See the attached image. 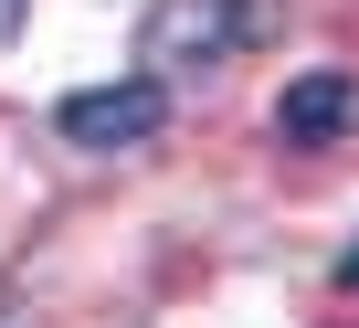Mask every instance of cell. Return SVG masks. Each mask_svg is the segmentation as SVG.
<instances>
[{"mask_svg":"<svg viewBox=\"0 0 359 328\" xmlns=\"http://www.w3.org/2000/svg\"><path fill=\"white\" fill-rule=\"evenodd\" d=\"M158 127H169V85H158V74L64 96V138H74V148H148Z\"/></svg>","mask_w":359,"mask_h":328,"instance_id":"6da1fadb","label":"cell"},{"mask_svg":"<svg viewBox=\"0 0 359 328\" xmlns=\"http://www.w3.org/2000/svg\"><path fill=\"white\" fill-rule=\"evenodd\" d=\"M243 32H254V11H243V0H158V11H148V32H137V53L180 74V64H222Z\"/></svg>","mask_w":359,"mask_h":328,"instance_id":"7a4b0ae2","label":"cell"},{"mask_svg":"<svg viewBox=\"0 0 359 328\" xmlns=\"http://www.w3.org/2000/svg\"><path fill=\"white\" fill-rule=\"evenodd\" d=\"M275 138L285 148H338L359 138V74H296L275 96Z\"/></svg>","mask_w":359,"mask_h":328,"instance_id":"3957f363","label":"cell"},{"mask_svg":"<svg viewBox=\"0 0 359 328\" xmlns=\"http://www.w3.org/2000/svg\"><path fill=\"white\" fill-rule=\"evenodd\" d=\"M338 286H348V296H359V244H348V254H338Z\"/></svg>","mask_w":359,"mask_h":328,"instance_id":"277c9868","label":"cell"},{"mask_svg":"<svg viewBox=\"0 0 359 328\" xmlns=\"http://www.w3.org/2000/svg\"><path fill=\"white\" fill-rule=\"evenodd\" d=\"M11 32H22V0H0V43H11Z\"/></svg>","mask_w":359,"mask_h":328,"instance_id":"5b68a950","label":"cell"}]
</instances>
